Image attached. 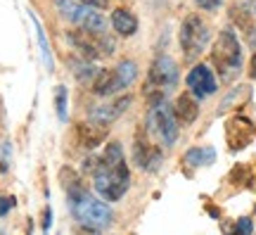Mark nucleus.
<instances>
[{
    "label": "nucleus",
    "mask_w": 256,
    "mask_h": 235,
    "mask_svg": "<svg viewBox=\"0 0 256 235\" xmlns=\"http://www.w3.org/2000/svg\"><path fill=\"white\" fill-rule=\"evenodd\" d=\"M92 183H95V190L110 202H119L128 192L130 171L124 157V147L116 140L107 145L102 159L98 162V169L92 171Z\"/></svg>",
    "instance_id": "obj_1"
},
{
    "label": "nucleus",
    "mask_w": 256,
    "mask_h": 235,
    "mask_svg": "<svg viewBox=\"0 0 256 235\" xmlns=\"http://www.w3.org/2000/svg\"><path fill=\"white\" fill-rule=\"evenodd\" d=\"M211 64L216 67L223 83H232L242 74L244 53H242V43H240L235 29H223L216 36L211 46Z\"/></svg>",
    "instance_id": "obj_2"
},
{
    "label": "nucleus",
    "mask_w": 256,
    "mask_h": 235,
    "mask_svg": "<svg viewBox=\"0 0 256 235\" xmlns=\"http://www.w3.org/2000/svg\"><path fill=\"white\" fill-rule=\"evenodd\" d=\"M66 195H69V209H72V214L76 216L78 223L86 226V230L98 233V230H102V228L112 226L114 211L110 209V204H104L102 199L92 197L83 185L81 188H76V190H69Z\"/></svg>",
    "instance_id": "obj_3"
},
{
    "label": "nucleus",
    "mask_w": 256,
    "mask_h": 235,
    "mask_svg": "<svg viewBox=\"0 0 256 235\" xmlns=\"http://www.w3.org/2000/svg\"><path fill=\"white\" fill-rule=\"evenodd\" d=\"M178 43H180V53H183L185 62H194L211 43V27L200 17V15H188L180 24V34H178Z\"/></svg>",
    "instance_id": "obj_4"
},
{
    "label": "nucleus",
    "mask_w": 256,
    "mask_h": 235,
    "mask_svg": "<svg viewBox=\"0 0 256 235\" xmlns=\"http://www.w3.org/2000/svg\"><path fill=\"white\" fill-rule=\"evenodd\" d=\"M178 126L180 121L176 119L174 105H168L166 100H162L159 105H152L150 112H147L145 119V128L162 140V145L166 147H174L176 140H178Z\"/></svg>",
    "instance_id": "obj_5"
},
{
    "label": "nucleus",
    "mask_w": 256,
    "mask_h": 235,
    "mask_svg": "<svg viewBox=\"0 0 256 235\" xmlns=\"http://www.w3.org/2000/svg\"><path fill=\"white\" fill-rule=\"evenodd\" d=\"M57 10L66 22H72L76 27L88 29V31H95V34H107L110 31V24L107 19L102 17L100 12L90 5H86L81 0H55Z\"/></svg>",
    "instance_id": "obj_6"
},
{
    "label": "nucleus",
    "mask_w": 256,
    "mask_h": 235,
    "mask_svg": "<svg viewBox=\"0 0 256 235\" xmlns=\"http://www.w3.org/2000/svg\"><path fill=\"white\" fill-rule=\"evenodd\" d=\"M147 79H150V83H147L150 88H159V91H166V93L171 88H176V83H178V64H176V60L168 57V55L154 57Z\"/></svg>",
    "instance_id": "obj_7"
},
{
    "label": "nucleus",
    "mask_w": 256,
    "mask_h": 235,
    "mask_svg": "<svg viewBox=\"0 0 256 235\" xmlns=\"http://www.w3.org/2000/svg\"><path fill=\"white\" fill-rule=\"evenodd\" d=\"M185 83H188V91L197 100L211 98L214 93L218 91L216 74L211 72L209 64H194L190 72H188V76H185Z\"/></svg>",
    "instance_id": "obj_8"
},
{
    "label": "nucleus",
    "mask_w": 256,
    "mask_h": 235,
    "mask_svg": "<svg viewBox=\"0 0 256 235\" xmlns=\"http://www.w3.org/2000/svg\"><path fill=\"white\" fill-rule=\"evenodd\" d=\"M254 136H256L254 121L247 119V117H242V114L232 117L228 124H226V140H228L230 152H240V150H244V147L254 140Z\"/></svg>",
    "instance_id": "obj_9"
},
{
    "label": "nucleus",
    "mask_w": 256,
    "mask_h": 235,
    "mask_svg": "<svg viewBox=\"0 0 256 235\" xmlns=\"http://www.w3.org/2000/svg\"><path fill=\"white\" fill-rule=\"evenodd\" d=\"M133 159L142 171H156L162 166V150L147 140V128L136 133V143H133Z\"/></svg>",
    "instance_id": "obj_10"
},
{
    "label": "nucleus",
    "mask_w": 256,
    "mask_h": 235,
    "mask_svg": "<svg viewBox=\"0 0 256 235\" xmlns=\"http://www.w3.org/2000/svg\"><path fill=\"white\" fill-rule=\"evenodd\" d=\"M128 105H130V95H121V98L116 100V102H112V105H98V107L90 109V121L102 124V126H112L128 109Z\"/></svg>",
    "instance_id": "obj_11"
},
{
    "label": "nucleus",
    "mask_w": 256,
    "mask_h": 235,
    "mask_svg": "<svg viewBox=\"0 0 256 235\" xmlns=\"http://www.w3.org/2000/svg\"><path fill=\"white\" fill-rule=\"evenodd\" d=\"M174 112H176V119L183 124V126H190L197 121L200 117V105H197V98L192 95L190 91L188 93H180L174 102Z\"/></svg>",
    "instance_id": "obj_12"
},
{
    "label": "nucleus",
    "mask_w": 256,
    "mask_h": 235,
    "mask_svg": "<svg viewBox=\"0 0 256 235\" xmlns=\"http://www.w3.org/2000/svg\"><path fill=\"white\" fill-rule=\"evenodd\" d=\"M76 136H78V140H81L83 147H88V150H92V147H98V145L107 138V126H102V124H95V121H83V124H78L76 126Z\"/></svg>",
    "instance_id": "obj_13"
},
{
    "label": "nucleus",
    "mask_w": 256,
    "mask_h": 235,
    "mask_svg": "<svg viewBox=\"0 0 256 235\" xmlns=\"http://www.w3.org/2000/svg\"><path fill=\"white\" fill-rule=\"evenodd\" d=\"M112 29L119 36H136L138 34V17L128 8L112 10Z\"/></svg>",
    "instance_id": "obj_14"
},
{
    "label": "nucleus",
    "mask_w": 256,
    "mask_h": 235,
    "mask_svg": "<svg viewBox=\"0 0 256 235\" xmlns=\"http://www.w3.org/2000/svg\"><path fill=\"white\" fill-rule=\"evenodd\" d=\"M119 91H121V86H119V79H116V72H114V69H102V72H98L95 81H92V93H95V95L107 98V95H114V93H119Z\"/></svg>",
    "instance_id": "obj_15"
},
{
    "label": "nucleus",
    "mask_w": 256,
    "mask_h": 235,
    "mask_svg": "<svg viewBox=\"0 0 256 235\" xmlns=\"http://www.w3.org/2000/svg\"><path fill=\"white\" fill-rule=\"evenodd\" d=\"M183 162L192 169H197V166H209V164L216 162V150L206 145V147H190L188 152L183 154Z\"/></svg>",
    "instance_id": "obj_16"
},
{
    "label": "nucleus",
    "mask_w": 256,
    "mask_h": 235,
    "mask_svg": "<svg viewBox=\"0 0 256 235\" xmlns=\"http://www.w3.org/2000/svg\"><path fill=\"white\" fill-rule=\"evenodd\" d=\"M230 19L235 22V27L242 29L244 34H247L249 38L256 36V24H254V17H252V10L244 5V8H240V5H235V8L230 10Z\"/></svg>",
    "instance_id": "obj_17"
},
{
    "label": "nucleus",
    "mask_w": 256,
    "mask_h": 235,
    "mask_svg": "<svg viewBox=\"0 0 256 235\" xmlns=\"http://www.w3.org/2000/svg\"><path fill=\"white\" fill-rule=\"evenodd\" d=\"M69 69L76 74V79L81 83H92L95 76H98V69L90 64V60H76V57H72L69 60Z\"/></svg>",
    "instance_id": "obj_18"
},
{
    "label": "nucleus",
    "mask_w": 256,
    "mask_h": 235,
    "mask_svg": "<svg viewBox=\"0 0 256 235\" xmlns=\"http://www.w3.org/2000/svg\"><path fill=\"white\" fill-rule=\"evenodd\" d=\"M114 72H116L119 86H121V91H124V88H128V86L138 79V64L133 62V60H121V62L114 67Z\"/></svg>",
    "instance_id": "obj_19"
},
{
    "label": "nucleus",
    "mask_w": 256,
    "mask_h": 235,
    "mask_svg": "<svg viewBox=\"0 0 256 235\" xmlns=\"http://www.w3.org/2000/svg\"><path fill=\"white\" fill-rule=\"evenodd\" d=\"M60 178H62V185H64V190H66V192H69V190L81 188V185H83L81 178H78V173L72 171L69 166H64V169H62V173H60Z\"/></svg>",
    "instance_id": "obj_20"
},
{
    "label": "nucleus",
    "mask_w": 256,
    "mask_h": 235,
    "mask_svg": "<svg viewBox=\"0 0 256 235\" xmlns=\"http://www.w3.org/2000/svg\"><path fill=\"white\" fill-rule=\"evenodd\" d=\"M31 19H34V24H36V34H38V43H40V53H43V60H46L48 69H52V60H50V50H48V41H46V34H43V29H40V24H38V19L31 15Z\"/></svg>",
    "instance_id": "obj_21"
},
{
    "label": "nucleus",
    "mask_w": 256,
    "mask_h": 235,
    "mask_svg": "<svg viewBox=\"0 0 256 235\" xmlns=\"http://www.w3.org/2000/svg\"><path fill=\"white\" fill-rule=\"evenodd\" d=\"M55 105H57V114L60 119H66V88L64 86H57V93H55Z\"/></svg>",
    "instance_id": "obj_22"
},
{
    "label": "nucleus",
    "mask_w": 256,
    "mask_h": 235,
    "mask_svg": "<svg viewBox=\"0 0 256 235\" xmlns=\"http://www.w3.org/2000/svg\"><path fill=\"white\" fill-rule=\"evenodd\" d=\"M197 3V8L204 10V12H216V10H220V5L226 3V0H194Z\"/></svg>",
    "instance_id": "obj_23"
},
{
    "label": "nucleus",
    "mask_w": 256,
    "mask_h": 235,
    "mask_svg": "<svg viewBox=\"0 0 256 235\" xmlns=\"http://www.w3.org/2000/svg\"><path fill=\"white\" fill-rule=\"evenodd\" d=\"M254 230V223H252V218H240L238 223H235V228H232V233H244V235H249Z\"/></svg>",
    "instance_id": "obj_24"
},
{
    "label": "nucleus",
    "mask_w": 256,
    "mask_h": 235,
    "mask_svg": "<svg viewBox=\"0 0 256 235\" xmlns=\"http://www.w3.org/2000/svg\"><path fill=\"white\" fill-rule=\"evenodd\" d=\"M14 204H17V199L12 197V195H0V216H5Z\"/></svg>",
    "instance_id": "obj_25"
},
{
    "label": "nucleus",
    "mask_w": 256,
    "mask_h": 235,
    "mask_svg": "<svg viewBox=\"0 0 256 235\" xmlns=\"http://www.w3.org/2000/svg\"><path fill=\"white\" fill-rule=\"evenodd\" d=\"M81 3L90 5V8H95V10H107L110 8V0H81Z\"/></svg>",
    "instance_id": "obj_26"
},
{
    "label": "nucleus",
    "mask_w": 256,
    "mask_h": 235,
    "mask_svg": "<svg viewBox=\"0 0 256 235\" xmlns=\"http://www.w3.org/2000/svg\"><path fill=\"white\" fill-rule=\"evenodd\" d=\"M50 218H52V209L46 207V211H43V230H50Z\"/></svg>",
    "instance_id": "obj_27"
},
{
    "label": "nucleus",
    "mask_w": 256,
    "mask_h": 235,
    "mask_svg": "<svg viewBox=\"0 0 256 235\" xmlns=\"http://www.w3.org/2000/svg\"><path fill=\"white\" fill-rule=\"evenodd\" d=\"M249 76L256 79V53H254V57H252V64H249Z\"/></svg>",
    "instance_id": "obj_28"
},
{
    "label": "nucleus",
    "mask_w": 256,
    "mask_h": 235,
    "mask_svg": "<svg viewBox=\"0 0 256 235\" xmlns=\"http://www.w3.org/2000/svg\"><path fill=\"white\" fill-rule=\"evenodd\" d=\"M247 8H249V10H252V15H256V0H254V3H249Z\"/></svg>",
    "instance_id": "obj_29"
}]
</instances>
